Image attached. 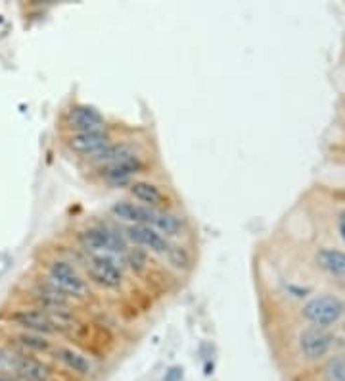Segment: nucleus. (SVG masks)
<instances>
[{
    "instance_id": "8",
    "label": "nucleus",
    "mask_w": 345,
    "mask_h": 381,
    "mask_svg": "<svg viewBox=\"0 0 345 381\" xmlns=\"http://www.w3.org/2000/svg\"><path fill=\"white\" fill-rule=\"evenodd\" d=\"M65 125L72 133L98 131V129H106V117L90 104H73L72 108L65 112Z\"/></svg>"
},
{
    "instance_id": "19",
    "label": "nucleus",
    "mask_w": 345,
    "mask_h": 381,
    "mask_svg": "<svg viewBox=\"0 0 345 381\" xmlns=\"http://www.w3.org/2000/svg\"><path fill=\"white\" fill-rule=\"evenodd\" d=\"M18 343L22 344L25 351H35V352H48L52 351V344L48 339L44 335H39V333H29V331H23L18 335Z\"/></svg>"
},
{
    "instance_id": "15",
    "label": "nucleus",
    "mask_w": 345,
    "mask_h": 381,
    "mask_svg": "<svg viewBox=\"0 0 345 381\" xmlns=\"http://www.w3.org/2000/svg\"><path fill=\"white\" fill-rule=\"evenodd\" d=\"M14 377L22 381H48L50 380V370L35 356L20 352L18 360H15Z\"/></svg>"
},
{
    "instance_id": "11",
    "label": "nucleus",
    "mask_w": 345,
    "mask_h": 381,
    "mask_svg": "<svg viewBox=\"0 0 345 381\" xmlns=\"http://www.w3.org/2000/svg\"><path fill=\"white\" fill-rule=\"evenodd\" d=\"M127 239L135 243L137 247H144V249L161 254V257H165L167 250L171 247V241L150 226H129Z\"/></svg>"
},
{
    "instance_id": "25",
    "label": "nucleus",
    "mask_w": 345,
    "mask_h": 381,
    "mask_svg": "<svg viewBox=\"0 0 345 381\" xmlns=\"http://www.w3.org/2000/svg\"><path fill=\"white\" fill-rule=\"evenodd\" d=\"M338 231H339V235H341V239H344V243H345V210L341 214H339Z\"/></svg>"
},
{
    "instance_id": "24",
    "label": "nucleus",
    "mask_w": 345,
    "mask_h": 381,
    "mask_svg": "<svg viewBox=\"0 0 345 381\" xmlns=\"http://www.w3.org/2000/svg\"><path fill=\"white\" fill-rule=\"evenodd\" d=\"M165 381H180L182 380V368H171L169 372H165V377H163Z\"/></svg>"
},
{
    "instance_id": "14",
    "label": "nucleus",
    "mask_w": 345,
    "mask_h": 381,
    "mask_svg": "<svg viewBox=\"0 0 345 381\" xmlns=\"http://www.w3.org/2000/svg\"><path fill=\"white\" fill-rule=\"evenodd\" d=\"M129 195L142 206H148L154 210H163L167 206V195L161 190V187L146 179H135L129 185Z\"/></svg>"
},
{
    "instance_id": "10",
    "label": "nucleus",
    "mask_w": 345,
    "mask_h": 381,
    "mask_svg": "<svg viewBox=\"0 0 345 381\" xmlns=\"http://www.w3.org/2000/svg\"><path fill=\"white\" fill-rule=\"evenodd\" d=\"M315 266L324 276L345 285V250L336 247H318L315 250Z\"/></svg>"
},
{
    "instance_id": "17",
    "label": "nucleus",
    "mask_w": 345,
    "mask_h": 381,
    "mask_svg": "<svg viewBox=\"0 0 345 381\" xmlns=\"http://www.w3.org/2000/svg\"><path fill=\"white\" fill-rule=\"evenodd\" d=\"M151 228L158 229L163 237H177L182 231V220L175 214L167 212V210H158Z\"/></svg>"
},
{
    "instance_id": "18",
    "label": "nucleus",
    "mask_w": 345,
    "mask_h": 381,
    "mask_svg": "<svg viewBox=\"0 0 345 381\" xmlns=\"http://www.w3.org/2000/svg\"><path fill=\"white\" fill-rule=\"evenodd\" d=\"M324 381H345V354L338 352L326 359L323 366Z\"/></svg>"
},
{
    "instance_id": "2",
    "label": "nucleus",
    "mask_w": 345,
    "mask_h": 381,
    "mask_svg": "<svg viewBox=\"0 0 345 381\" xmlns=\"http://www.w3.org/2000/svg\"><path fill=\"white\" fill-rule=\"evenodd\" d=\"M77 237L83 249L88 252H100V254L114 257V254H125L129 249L127 237H123L119 231L108 226H90L83 229Z\"/></svg>"
},
{
    "instance_id": "26",
    "label": "nucleus",
    "mask_w": 345,
    "mask_h": 381,
    "mask_svg": "<svg viewBox=\"0 0 345 381\" xmlns=\"http://www.w3.org/2000/svg\"><path fill=\"white\" fill-rule=\"evenodd\" d=\"M0 381H22V380H18L14 375H0Z\"/></svg>"
},
{
    "instance_id": "6",
    "label": "nucleus",
    "mask_w": 345,
    "mask_h": 381,
    "mask_svg": "<svg viewBox=\"0 0 345 381\" xmlns=\"http://www.w3.org/2000/svg\"><path fill=\"white\" fill-rule=\"evenodd\" d=\"M146 164H144L142 156L140 154H135V156H129L125 160L114 162L109 166H104V168L96 169L98 176L104 183L114 185V187H119V185H130L135 181V177L138 174H142Z\"/></svg>"
},
{
    "instance_id": "16",
    "label": "nucleus",
    "mask_w": 345,
    "mask_h": 381,
    "mask_svg": "<svg viewBox=\"0 0 345 381\" xmlns=\"http://www.w3.org/2000/svg\"><path fill=\"white\" fill-rule=\"evenodd\" d=\"M52 354L58 362H62L67 370H72L75 374L86 375L90 374L93 370V364L90 360L86 359L83 352H79L77 349H72V347H64V344H58L52 349Z\"/></svg>"
},
{
    "instance_id": "21",
    "label": "nucleus",
    "mask_w": 345,
    "mask_h": 381,
    "mask_svg": "<svg viewBox=\"0 0 345 381\" xmlns=\"http://www.w3.org/2000/svg\"><path fill=\"white\" fill-rule=\"evenodd\" d=\"M123 257L127 258V262L133 270H144L146 264H148V254H146V250L140 249V247H133V249H127V252L123 254Z\"/></svg>"
},
{
    "instance_id": "3",
    "label": "nucleus",
    "mask_w": 345,
    "mask_h": 381,
    "mask_svg": "<svg viewBox=\"0 0 345 381\" xmlns=\"http://www.w3.org/2000/svg\"><path fill=\"white\" fill-rule=\"evenodd\" d=\"M48 278L56 287H60L65 295L69 297H86L88 295V283L79 273V270L67 262L64 258H54L48 264Z\"/></svg>"
},
{
    "instance_id": "23",
    "label": "nucleus",
    "mask_w": 345,
    "mask_h": 381,
    "mask_svg": "<svg viewBox=\"0 0 345 381\" xmlns=\"http://www.w3.org/2000/svg\"><path fill=\"white\" fill-rule=\"evenodd\" d=\"M336 330L332 331V339H334V344L339 347V349H345V320H341L339 323L334 325Z\"/></svg>"
},
{
    "instance_id": "20",
    "label": "nucleus",
    "mask_w": 345,
    "mask_h": 381,
    "mask_svg": "<svg viewBox=\"0 0 345 381\" xmlns=\"http://www.w3.org/2000/svg\"><path fill=\"white\" fill-rule=\"evenodd\" d=\"M165 258L169 260V264L179 268V270H188L190 264H192V258L188 254V250L184 247H180V245H172V243L169 250H167Z\"/></svg>"
},
{
    "instance_id": "5",
    "label": "nucleus",
    "mask_w": 345,
    "mask_h": 381,
    "mask_svg": "<svg viewBox=\"0 0 345 381\" xmlns=\"http://www.w3.org/2000/svg\"><path fill=\"white\" fill-rule=\"evenodd\" d=\"M332 347H334L332 331L318 325H307L297 335V351L307 362H318L326 359Z\"/></svg>"
},
{
    "instance_id": "22",
    "label": "nucleus",
    "mask_w": 345,
    "mask_h": 381,
    "mask_svg": "<svg viewBox=\"0 0 345 381\" xmlns=\"http://www.w3.org/2000/svg\"><path fill=\"white\" fill-rule=\"evenodd\" d=\"M18 354H20V352H14V351H10V349L0 347V375L14 374Z\"/></svg>"
},
{
    "instance_id": "12",
    "label": "nucleus",
    "mask_w": 345,
    "mask_h": 381,
    "mask_svg": "<svg viewBox=\"0 0 345 381\" xmlns=\"http://www.w3.org/2000/svg\"><path fill=\"white\" fill-rule=\"evenodd\" d=\"M138 154L137 145L133 141H111L108 147H104L100 153H96L90 158H86V162L90 164V168L100 169L104 166H109L114 162L125 160L129 156H135Z\"/></svg>"
},
{
    "instance_id": "13",
    "label": "nucleus",
    "mask_w": 345,
    "mask_h": 381,
    "mask_svg": "<svg viewBox=\"0 0 345 381\" xmlns=\"http://www.w3.org/2000/svg\"><path fill=\"white\" fill-rule=\"evenodd\" d=\"M111 214L119 220L130 221V226H150L154 224V218H156V212L154 208H148V206L137 205V202H130V200H117L111 205Z\"/></svg>"
},
{
    "instance_id": "7",
    "label": "nucleus",
    "mask_w": 345,
    "mask_h": 381,
    "mask_svg": "<svg viewBox=\"0 0 345 381\" xmlns=\"http://www.w3.org/2000/svg\"><path fill=\"white\" fill-rule=\"evenodd\" d=\"M10 320L15 325H20L23 331H29V333L52 335V333L60 331V325L56 323V320L43 308H22V310H15L14 314L10 316Z\"/></svg>"
},
{
    "instance_id": "9",
    "label": "nucleus",
    "mask_w": 345,
    "mask_h": 381,
    "mask_svg": "<svg viewBox=\"0 0 345 381\" xmlns=\"http://www.w3.org/2000/svg\"><path fill=\"white\" fill-rule=\"evenodd\" d=\"M111 143V135L106 129H98V131H85V133H69L65 145L77 156H85L90 158L96 153H100L102 148L108 147Z\"/></svg>"
},
{
    "instance_id": "1",
    "label": "nucleus",
    "mask_w": 345,
    "mask_h": 381,
    "mask_svg": "<svg viewBox=\"0 0 345 381\" xmlns=\"http://www.w3.org/2000/svg\"><path fill=\"white\" fill-rule=\"evenodd\" d=\"M299 314L309 325L330 330L345 318V301L332 293L315 295L303 304Z\"/></svg>"
},
{
    "instance_id": "4",
    "label": "nucleus",
    "mask_w": 345,
    "mask_h": 381,
    "mask_svg": "<svg viewBox=\"0 0 345 381\" xmlns=\"http://www.w3.org/2000/svg\"><path fill=\"white\" fill-rule=\"evenodd\" d=\"M85 268L94 283L106 289H119L123 285V270L117 260L109 254L88 252L85 258Z\"/></svg>"
}]
</instances>
